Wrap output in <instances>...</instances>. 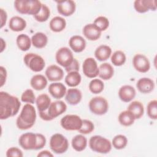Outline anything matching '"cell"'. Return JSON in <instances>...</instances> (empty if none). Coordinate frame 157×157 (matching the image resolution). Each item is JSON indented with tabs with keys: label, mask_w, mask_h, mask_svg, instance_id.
<instances>
[{
	"label": "cell",
	"mask_w": 157,
	"mask_h": 157,
	"mask_svg": "<svg viewBox=\"0 0 157 157\" xmlns=\"http://www.w3.org/2000/svg\"><path fill=\"white\" fill-rule=\"evenodd\" d=\"M21 106L18 98L5 91L0 92V119L6 120L17 114Z\"/></svg>",
	"instance_id": "cell-1"
},
{
	"label": "cell",
	"mask_w": 157,
	"mask_h": 157,
	"mask_svg": "<svg viewBox=\"0 0 157 157\" xmlns=\"http://www.w3.org/2000/svg\"><path fill=\"white\" fill-rule=\"evenodd\" d=\"M36 117L34 107L31 104L26 103L23 106L21 112L16 120V125L21 130L30 129L35 124Z\"/></svg>",
	"instance_id": "cell-2"
},
{
	"label": "cell",
	"mask_w": 157,
	"mask_h": 157,
	"mask_svg": "<svg viewBox=\"0 0 157 157\" xmlns=\"http://www.w3.org/2000/svg\"><path fill=\"white\" fill-rule=\"evenodd\" d=\"M42 5L41 2L38 0H16L14 1L15 9L18 13L34 16L39 12Z\"/></svg>",
	"instance_id": "cell-3"
},
{
	"label": "cell",
	"mask_w": 157,
	"mask_h": 157,
	"mask_svg": "<svg viewBox=\"0 0 157 157\" xmlns=\"http://www.w3.org/2000/svg\"><path fill=\"white\" fill-rule=\"evenodd\" d=\"M89 147L94 152L107 154L111 151L112 145V142L107 138L101 136L96 135L91 137L90 139Z\"/></svg>",
	"instance_id": "cell-4"
},
{
	"label": "cell",
	"mask_w": 157,
	"mask_h": 157,
	"mask_svg": "<svg viewBox=\"0 0 157 157\" xmlns=\"http://www.w3.org/2000/svg\"><path fill=\"white\" fill-rule=\"evenodd\" d=\"M67 110V105L63 101L52 102L47 113L39 115L40 118L44 121H51L64 113Z\"/></svg>",
	"instance_id": "cell-5"
},
{
	"label": "cell",
	"mask_w": 157,
	"mask_h": 157,
	"mask_svg": "<svg viewBox=\"0 0 157 157\" xmlns=\"http://www.w3.org/2000/svg\"><path fill=\"white\" fill-rule=\"evenodd\" d=\"M50 149L56 154H63L67 151L69 148V142L63 134L56 133L53 134L49 142Z\"/></svg>",
	"instance_id": "cell-6"
},
{
	"label": "cell",
	"mask_w": 157,
	"mask_h": 157,
	"mask_svg": "<svg viewBox=\"0 0 157 157\" xmlns=\"http://www.w3.org/2000/svg\"><path fill=\"white\" fill-rule=\"evenodd\" d=\"M23 61L30 70L35 72L42 71L45 66L44 59L41 56L34 53H26L24 56Z\"/></svg>",
	"instance_id": "cell-7"
},
{
	"label": "cell",
	"mask_w": 157,
	"mask_h": 157,
	"mask_svg": "<svg viewBox=\"0 0 157 157\" xmlns=\"http://www.w3.org/2000/svg\"><path fill=\"white\" fill-rule=\"evenodd\" d=\"M88 107L90 110L95 115H102L109 110V103L105 98L102 96H96L91 99Z\"/></svg>",
	"instance_id": "cell-8"
},
{
	"label": "cell",
	"mask_w": 157,
	"mask_h": 157,
	"mask_svg": "<svg viewBox=\"0 0 157 157\" xmlns=\"http://www.w3.org/2000/svg\"><path fill=\"white\" fill-rule=\"evenodd\" d=\"M60 124L67 131H78L82 125V119L77 115H66L61 118Z\"/></svg>",
	"instance_id": "cell-9"
},
{
	"label": "cell",
	"mask_w": 157,
	"mask_h": 157,
	"mask_svg": "<svg viewBox=\"0 0 157 157\" xmlns=\"http://www.w3.org/2000/svg\"><path fill=\"white\" fill-rule=\"evenodd\" d=\"M55 59L56 63L65 69L73 62L74 58L71 50L68 47H63L56 52Z\"/></svg>",
	"instance_id": "cell-10"
},
{
	"label": "cell",
	"mask_w": 157,
	"mask_h": 157,
	"mask_svg": "<svg viewBox=\"0 0 157 157\" xmlns=\"http://www.w3.org/2000/svg\"><path fill=\"white\" fill-rule=\"evenodd\" d=\"M18 144L24 150H37V134L33 132H26L21 134L18 139Z\"/></svg>",
	"instance_id": "cell-11"
},
{
	"label": "cell",
	"mask_w": 157,
	"mask_h": 157,
	"mask_svg": "<svg viewBox=\"0 0 157 157\" xmlns=\"http://www.w3.org/2000/svg\"><path fill=\"white\" fill-rule=\"evenodd\" d=\"M82 71L83 74L88 78H93L99 75V67L96 61L91 57L86 58L82 64Z\"/></svg>",
	"instance_id": "cell-12"
},
{
	"label": "cell",
	"mask_w": 157,
	"mask_h": 157,
	"mask_svg": "<svg viewBox=\"0 0 157 157\" xmlns=\"http://www.w3.org/2000/svg\"><path fill=\"white\" fill-rule=\"evenodd\" d=\"M132 65L134 69L140 73L147 72L150 69L148 59L142 54H136L132 58Z\"/></svg>",
	"instance_id": "cell-13"
},
{
	"label": "cell",
	"mask_w": 157,
	"mask_h": 157,
	"mask_svg": "<svg viewBox=\"0 0 157 157\" xmlns=\"http://www.w3.org/2000/svg\"><path fill=\"white\" fill-rule=\"evenodd\" d=\"M57 4V10L59 13L64 16L69 17L72 15L75 11L76 4L74 1H56Z\"/></svg>",
	"instance_id": "cell-14"
},
{
	"label": "cell",
	"mask_w": 157,
	"mask_h": 157,
	"mask_svg": "<svg viewBox=\"0 0 157 157\" xmlns=\"http://www.w3.org/2000/svg\"><path fill=\"white\" fill-rule=\"evenodd\" d=\"M45 74L49 81L55 82L60 81L63 78L64 71L58 66L52 64L47 67Z\"/></svg>",
	"instance_id": "cell-15"
},
{
	"label": "cell",
	"mask_w": 157,
	"mask_h": 157,
	"mask_svg": "<svg viewBox=\"0 0 157 157\" xmlns=\"http://www.w3.org/2000/svg\"><path fill=\"white\" fill-rule=\"evenodd\" d=\"M134 7L136 12L144 13L149 10L155 11L156 5L155 0H136L134 2Z\"/></svg>",
	"instance_id": "cell-16"
},
{
	"label": "cell",
	"mask_w": 157,
	"mask_h": 157,
	"mask_svg": "<svg viewBox=\"0 0 157 157\" xmlns=\"http://www.w3.org/2000/svg\"><path fill=\"white\" fill-rule=\"evenodd\" d=\"M118 94L121 101L124 102H129L134 99L136 95V91L133 86L125 85L120 88Z\"/></svg>",
	"instance_id": "cell-17"
},
{
	"label": "cell",
	"mask_w": 157,
	"mask_h": 157,
	"mask_svg": "<svg viewBox=\"0 0 157 157\" xmlns=\"http://www.w3.org/2000/svg\"><path fill=\"white\" fill-rule=\"evenodd\" d=\"M48 92L50 95L56 99H60L65 96L67 89L66 86L61 82H53L50 84Z\"/></svg>",
	"instance_id": "cell-18"
},
{
	"label": "cell",
	"mask_w": 157,
	"mask_h": 157,
	"mask_svg": "<svg viewBox=\"0 0 157 157\" xmlns=\"http://www.w3.org/2000/svg\"><path fill=\"white\" fill-rule=\"evenodd\" d=\"M35 102L39 112V115H40L47 113L52 101L48 94L43 93L39 94L36 98Z\"/></svg>",
	"instance_id": "cell-19"
},
{
	"label": "cell",
	"mask_w": 157,
	"mask_h": 157,
	"mask_svg": "<svg viewBox=\"0 0 157 157\" xmlns=\"http://www.w3.org/2000/svg\"><path fill=\"white\" fill-rule=\"evenodd\" d=\"M82 33L87 39L95 41L100 38L102 32L93 23H89L83 27Z\"/></svg>",
	"instance_id": "cell-20"
},
{
	"label": "cell",
	"mask_w": 157,
	"mask_h": 157,
	"mask_svg": "<svg viewBox=\"0 0 157 157\" xmlns=\"http://www.w3.org/2000/svg\"><path fill=\"white\" fill-rule=\"evenodd\" d=\"M86 44L84 38L79 35H74L69 40V45L71 49L75 53L83 52L85 49Z\"/></svg>",
	"instance_id": "cell-21"
},
{
	"label": "cell",
	"mask_w": 157,
	"mask_h": 157,
	"mask_svg": "<svg viewBox=\"0 0 157 157\" xmlns=\"http://www.w3.org/2000/svg\"><path fill=\"white\" fill-rule=\"evenodd\" d=\"M136 87L140 93L148 94L154 90L155 82L152 79L148 77L140 78L136 83Z\"/></svg>",
	"instance_id": "cell-22"
},
{
	"label": "cell",
	"mask_w": 157,
	"mask_h": 157,
	"mask_svg": "<svg viewBox=\"0 0 157 157\" xmlns=\"http://www.w3.org/2000/svg\"><path fill=\"white\" fill-rule=\"evenodd\" d=\"M82 99V93L80 90L72 88L67 90L65 95V100L69 104L75 105L80 103Z\"/></svg>",
	"instance_id": "cell-23"
},
{
	"label": "cell",
	"mask_w": 157,
	"mask_h": 157,
	"mask_svg": "<svg viewBox=\"0 0 157 157\" xmlns=\"http://www.w3.org/2000/svg\"><path fill=\"white\" fill-rule=\"evenodd\" d=\"M47 78L44 75L36 74L30 80L31 86L37 91L44 90L47 85Z\"/></svg>",
	"instance_id": "cell-24"
},
{
	"label": "cell",
	"mask_w": 157,
	"mask_h": 157,
	"mask_svg": "<svg viewBox=\"0 0 157 157\" xmlns=\"http://www.w3.org/2000/svg\"><path fill=\"white\" fill-rule=\"evenodd\" d=\"M9 27L12 31L20 32L26 28V21L19 16H13L9 20Z\"/></svg>",
	"instance_id": "cell-25"
},
{
	"label": "cell",
	"mask_w": 157,
	"mask_h": 157,
	"mask_svg": "<svg viewBox=\"0 0 157 157\" xmlns=\"http://www.w3.org/2000/svg\"><path fill=\"white\" fill-rule=\"evenodd\" d=\"M112 55V48L107 45H101L94 51V56L100 61L107 60Z\"/></svg>",
	"instance_id": "cell-26"
},
{
	"label": "cell",
	"mask_w": 157,
	"mask_h": 157,
	"mask_svg": "<svg viewBox=\"0 0 157 157\" xmlns=\"http://www.w3.org/2000/svg\"><path fill=\"white\" fill-rule=\"evenodd\" d=\"M87 144V139L82 134L75 136L71 140V145L73 149L78 152L83 151L86 148Z\"/></svg>",
	"instance_id": "cell-27"
},
{
	"label": "cell",
	"mask_w": 157,
	"mask_h": 157,
	"mask_svg": "<svg viewBox=\"0 0 157 157\" xmlns=\"http://www.w3.org/2000/svg\"><path fill=\"white\" fill-rule=\"evenodd\" d=\"M66 26L65 19L59 16H56L52 18L49 23L50 29L55 33H59L63 31Z\"/></svg>",
	"instance_id": "cell-28"
},
{
	"label": "cell",
	"mask_w": 157,
	"mask_h": 157,
	"mask_svg": "<svg viewBox=\"0 0 157 157\" xmlns=\"http://www.w3.org/2000/svg\"><path fill=\"white\" fill-rule=\"evenodd\" d=\"M32 45L36 48H43L48 43V37L42 32H37L31 37Z\"/></svg>",
	"instance_id": "cell-29"
},
{
	"label": "cell",
	"mask_w": 157,
	"mask_h": 157,
	"mask_svg": "<svg viewBox=\"0 0 157 157\" xmlns=\"http://www.w3.org/2000/svg\"><path fill=\"white\" fill-rule=\"evenodd\" d=\"M127 110H129L134 117L135 119H140L144 115V107L142 103L138 101H134L131 102Z\"/></svg>",
	"instance_id": "cell-30"
},
{
	"label": "cell",
	"mask_w": 157,
	"mask_h": 157,
	"mask_svg": "<svg viewBox=\"0 0 157 157\" xmlns=\"http://www.w3.org/2000/svg\"><path fill=\"white\" fill-rule=\"evenodd\" d=\"M99 72L98 76L104 80L110 79L114 74V69L113 66L109 63H104L99 67Z\"/></svg>",
	"instance_id": "cell-31"
},
{
	"label": "cell",
	"mask_w": 157,
	"mask_h": 157,
	"mask_svg": "<svg viewBox=\"0 0 157 157\" xmlns=\"http://www.w3.org/2000/svg\"><path fill=\"white\" fill-rule=\"evenodd\" d=\"M16 43L18 48L23 52L28 51L32 45L31 39L25 34L18 35L16 39Z\"/></svg>",
	"instance_id": "cell-32"
},
{
	"label": "cell",
	"mask_w": 157,
	"mask_h": 157,
	"mask_svg": "<svg viewBox=\"0 0 157 157\" xmlns=\"http://www.w3.org/2000/svg\"><path fill=\"white\" fill-rule=\"evenodd\" d=\"M82 81V76L78 71H72L68 72L64 78L66 85L70 87L78 86Z\"/></svg>",
	"instance_id": "cell-33"
},
{
	"label": "cell",
	"mask_w": 157,
	"mask_h": 157,
	"mask_svg": "<svg viewBox=\"0 0 157 157\" xmlns=\"http://www.w3.org/2000/svg\"><path fill=\"white\" fill-rule=\"evenodd\" d=\"M118 120L119 123L124 126H129L132 125L136 120L134 115L128 110L120 113Z\"/></svg>",
	"instance_id": "cell-34"
},
{
	"label": "cell",
	"mask_w": 157,
	"mask_h": 157,
	"mask_svg": "<svg viewBox=\"0 0 157 157\" xmlns=\"http://www.w3.org/2000/svg\"><path fill=\"white\" fill-rule=\"evenodd\" d=\"M111 62L115 66H121L123 65L126 60L125 53L121 50H117L110 56Z\"/></svg>",
	"instance_id": "cell-35"
},
{
	"label": "cell",
	"mask_w": 157,
	"mask_h": 157,
	"mask_svg": "<svg viewBox=\"0 0 157 157\" xmlns=\"http://www.w3.org/2000/svg\"><path fill=\"white\" fill-rule=\"evenodd\" d=\"M128 144L127 137L123 134H118L115 136L112 140V145L117 150H121L124 148Z\"/></svg>",
	"instance_id": "cell-36"
},
{
	"label": "cell",
	"mask_w": 157,
	"mask_h": 157,
	"mask_svg": "<svg viewBox=\"0 0 157 157\" xmlns=\"http://www.w3.org/2000/svg\"><path fill=\"white\" fill-rule=\"evenodd\" d=\"M88 88L93 94H96L101 93L104 90V85L101 79L94 78L90 81Z\"/></svg>",
	"instance_id": "cell-37"
},
{
	"label": "cell",
	"mask_w": 157,
	"mask_h": 157,
	"mask_svg": "<svg viewBox=\"0 0 157 157\" xmlns=\"http://www.w3.org/2000/svg\"><path fill=\"white\" fill-rule=\"evenodd\" d=\"M50 9L47 5L42 4L40 10L37 15H34V17L37 21L42 23V22L46 21L50 17Z\"/></svg>",
	"instance_id": "cell-38"
},
{
	"label": "cell",
	"mask_w": 157,
	"mask_h": 157,
	"mask_svg": "<svg viewBox=\"0 0 157 157\" xmlns=\"http://www.w3.org/2000/svg\"><path fill=\"white\" fill-rule=\"evenodd\" d=\"M147 113L148 117L152 120L157 118V101L156 99L150 101L147 106Z\"/></svg>",
	"instance_id": "cell-39"
},
{
	"label": "cell",
	"mask_w": 157,
	"mask_h": 157,
	"mask_svg": "<svg viewBox=\"0 0 157 157\" xmlns=\"http://www.w3.org/2000/svg\"><path fill=\"white\" fill-rule=\"evenodd\" d=\"M93 24L102 32L105 31L109 26L108 18L104 16H99L93 21Z\"/></svg>",
	"instance_id": "cell-40"
},
{
	"label": "cell",
	"mask_w": 157,
	"mask_h": 157,
	"mask_svg": "<svg viewBox=\"0 0 157 157\" xmlns=\"http://www.w3.org/2000/svg\"><path fill=\"white\" fill-rule=\"evenodd\" d=\"M94 129V125L93 123L86 119L82 120V125L78 131L82 134H88L92 132Z\"/></svg>",
	"instance_id": "cell-41"
},
{
	"label": "cell",
	"mask_w": 157,
	"mask_h": 157,
	"mask_svg": "<svg viewBox=\"0 0 157 157\" xmlns=\"http://www.w3.org/2000/svg\"><path fill=\"white\" fill-rule=\"evenodd\" d=\"M36 96L31 89L26 90L21 96V101L25 103L33 104L36 102Z\"/></svg>",
	"instance_id": "cell-42"
},
{
	"label": "cell",
	"mask_w": 157,
	"mask_h": 157,
	"mask_svg": "<svg viewBox=\"0 0 157 157\" xmlns=\"http://www.w3.org/2000/svg\"><path fill=\"white\" fill-rule=\"evenodd\" d=\"M6 155L7 157H22L23 156V153L20 148L12 147L7 149Z\"/></svg>",
	"instance_id": "cell-43"
},
{
	"label": "cell",
	"mask_w": 157,
	"mask_h": 157,
	"mask_svg": "<svg viewBox=\"0 0 157 157\" xmlns=\"http://www.w3.org/2000/svg\"><path fill=\"white\" fill-rule=\"evenodd\" d=\"M37 134V150H40L42 148H43L45 144H46V138L42 134H39V133H36Z\"/></svg>",
	"instance_id": "cell-44"
},
{
	"label": "cell",
	"mask_w": 157,
	"mask_h": 157,
	"mask_svg": "<svg viewBox=\"0 0 157 157\" xmlns=\"http://www.w3.org/2000/svg\"><path fill=\"white\" fill-rule=\"evenodd\" d=\"M79 68H80L79 63L77 59L74 58L73 62L68 67L65 68V70L67 73L72 72V71H78V72Z\"/></svg>",
	"instance_id": "cell-45"
},
{
	"label": "cell",
	"mask_w": 157,
	"mask_h": 157,
	"mask_svg": "<svg viewBox=\"0 0 157 157\" xmlns=\"http://www.w3.org/2000/svg\"><path fill=\"white\" fill-rule=\"evenodd\" d=\"M0 74H1V87H2L6 83L7 79V71L3 66H0Z\"/></svg>",
	"instance_id": "cell-46"
},
{
	"label": "cell",
	"mask_w": 157,
	"mask_h": 157,
	"mask_svg": "<svg viewBox=\"0 0 157 157\" xmlns=\"http://www.w3.org/2000/svg\"><path fill=\"white\" fill-rule=\"evenodd\" d=\"M0 16H1V28L6 25L7 19V14L6 11L2 8L0 9Z\"/></svg>",
	"instance_id": "cell-47"
},
{
	"label": "cell",
	"mask_w": 157,
	"mask_h": 157,
	"mask_svg": "<svg viewBox=\"0 0 157 157\" xmlns=\"http://www.w3.org/2000/svg\"><path fill=\"white\" fill-rule=\"evenodd\" d=\"M37 157H53V155L48 150H42L37 154Z\"/></svg>",
	"instance_id": "cell-48"
},
{
	"label": "cell",
	"mask_w": 157,
	"mask_h": 157,
	"mask_svg": "<svg viewBox=\"0 0 157 157\" xmlns=\"http://www.w3.org/2000/svg\"><path fill=\"white\" fill-rule=\"evenodd\" d=\"M1 53H2L6 48V42L2 38H1Z\"/></svg>",
	"instance_id": "cell-49"
}]
</instances>
